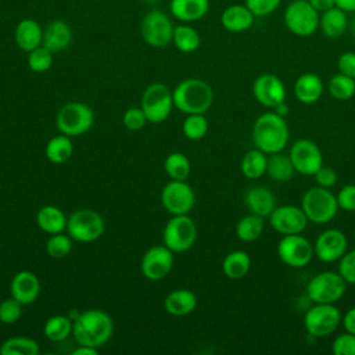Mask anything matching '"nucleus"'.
I'll list each match as a JSON object with an SVG mask.
<instances>
[{
	"label": "nucleus",
	"instance_id": "1",
	"mask_svg": "<svg viewBox=\"0 0 355 355\" xmlns=\"http://www.w3.org/2000/svg\"><path fill=\"white\" fill-rule=\"evenodd\" d=\"M112 333V318L103 309H86L73 318L72 336L80 345L100 348L110 341Z\"/></svg>",
	"mask_w": 355,
	"mask_h": 355
},
{
	"label": "nucleus",
	"instance_id": "2",
	"mask_svg": "<svg viewBox=\"0 0 355 355\" xmlns=\"http://www.w3.org/2000/svg\"><path fill=\"white\" fill-rule=\"evenodd\" d=\"M290 130L286 119L275 111L261 114L252 126V140L261 151L266 154L280 153L286 148Z\"/></svg>",
	"mask_w": 355,
	"mask_h": 355
},
{
	"label": "nucleus",
	"instance_id": "3",
	"mask_svg": "<svg viewBox=\"0 0 355 355\" xmlns=\"http://www.w3.org/2000/svg\"><path fill=\"white\" fill-rule=\"evenodd\" d=\"M173 105L180 112L205 114L214 103V90L202 79L189 78L179 82L172 90Z\"/></svg>",
	"mask_w": 355,
	"mask_h": 355
},
{
	"label": "nucleus",
	"instance_id": "4",
	"mask_svg": "<svg viewBox=\"0 0 355 355\" xmlns=\"http://www.w3.org/2000/svg\"><path fill=\"white\" fill-rule=\"evenodd\" d=\"M301 208L309 222L324 225L336 218L340 207L337 202V196H334L326 187L315 186L304 193Z\"/></svg>",
	"mask_w": 355,
	"mask_h": 355
},
{
	"label": "nucleus",
	"instance_id": "5",
	"mask_svg": "<svg viewBox=\"0 0 355 355\" xmlns=\"http://www.w3.org/2000/svg\"><path fill=\"white\" fill-rule=\"evenodd\" d=\"M94 125L93 110L80 101L64 104L55 115V126L60 133L78 137L87 133Z\"/></svg>",
	"mask_w": 355,
	"mask_h": 355
},
{
	"label": "nucleus",
	"instance_id": "6",
	"mask_svg": "<svg viewBox=\"0 0 355 355\" xmlns=\"http://www.w3.org/2000/svg\"><path fill=\"white\" fill-rule=\"evenodd\" d=\"M347 284L338 272L324 270L308 282L306 295L313 304H336L344 297Z\"/></svg>",
	"mask_w": 355,
	"mask_h": 355
},
{
	"label": "nucleus",
	"instance_id": "7",
	"mask_svg": "<svg viewBox=\"0 0 355 355\" xmlns=\"http://www.w3.org/2000/svg\"><path fill=\"white\" fill-rule=\"evenodd\" d=\"M104 232L105 222L94 209H76L69 215L67 222V233L78 243H93L98 240Z\"/></svg>",
	"mask_w": 355,
	"mask_h": 355
},
{
	"label": "nucleus",
	"instance_id": "8",
	"mask_svg": "<svg viewBox=\"0 0 355 355\" xmlns=\"http://www.w3.org/2000/svg\"><path fill=\"white\" fill-rule=\"evenodd\" d=\"M341 320V312L334 304H313L305 311L304 327L311 337L322 338L334 333Z\"/></svg>",
	"mask_w": 355,
	"mask_h": 355
},
{
	"label": "nucleus",
	"instance_id": "9",
	"mask_svg": "<svg viewBox=\"0 0 355 355\" xmlns=\"http://www.w3.org/2000/svg\"><path fill=\"white\" fill-rule=\"evenodd\" d=\"M164 244L173 252L189 251L197 240V225L189 214L172 215L162 233Z\"/></svg>",
	"mask_w": 355,
	"mask_h": 355
},
{
	"label": "nucleus",
	"instance_id": "10",
	"mask_svg": "<svg viewBox=\"0 0 355 355\" xmlns=\"http://www.w3.org/2000/svg\"><path fill=\"white\" fill-rule=\"evenodd\" d=\"M284 25L295 36L306 37L319 29L320 14L308 0H294L284 10Z\"/></svg>",
	"mask_w": 355,
	"mask_h": 355
},
{
	"label": "nucleus",
	"instance_id": "11",
	"mask_svg": "<svg viewBox=\"0 0 355 355\" xmlns=\"http://www.w3.org/2000/svg\"><path fill=\"white\" fill-rule=\"evenodd\" d=\"M173 29L175 26L171 17L157 8L147 11L140 22V33L143 40L154 49H164L171 44Z\"/></svg>",
	"mask_w": 355,
	"mask_h": 355
},
{
	"label": "nucleus",
	"instance_id": "12",
	"mask_svg": "<svg viewBox=\"0 0 355 355\" xmlns=\"http://www.w3.org/2000/svg\"><path fill=\"white\" fill-rule=\"evenodd\" d=\"M140 107L148 122L161 123L166 121L175 107L171 89L159 82L148 85L143 92Z\"/></svg>",
	"mask_w": 355,
	"mask_h": 355
},
{
	"label": "nucleus",
	"instance_id": "13",
	"mask_svg": "<svg viewBox=\"0 0 355 355\" xmlns=\"http://www.w3.org/2000/svg\"><path fill=\"white\" fill-rule=\"evenodd\" d=\"M161 204L171 215L190 214L196 204V193L186 180L171 179L161 190Z\"/></svg>",
	"mask_w": 355,
	"mask_h": 355
},
{
	"label": "nucleus",
	"instance_id": "14",
	"mask_svg": "<svg viewBox=\"0 0 355 355\" xmlns=\"http://www.w3.org/2000/svg\"><path fill=\"white\" fill-rule=\"evenodd\" d=\"M276 251L280 261L291 268L306 266L315 255L313 244H311V241L301 233L283 236Z\"/></svg>",
	"mask_w": 355,
	"mask_h": 355
},
{
	"label": "nucleus",
	"instance_id": "15",
	"mask_svg": "<svg viewBox=\"0 0 355 355\" xmlns=\"http://www.w3.org/2000/svg\"><path fill=\"white\" fill-rule=\"evenodd\" d=\"M290 159L295 172L304 176H313L323 165V155L319 146L309 139H298L290 147Z\"/></svg>",
	"mask_w": 355,
	"mask_h": 355
},
{
	"label": "nucleus",
	"instance_id": "16",
	"mask_svg": "<svg viewBox=\"0 0 355 355\" xmlns=\"http://www.w3.org/2000/svg\"><path fill=\"white\" fill-rule=\"evenodd\" d=\"M173 251H171L165 244L150 247L140 262V269L143 276L151 282H159L165 279L173 269Z\"/></svg>",
	"mask_w": 355,
	"mask_h": 355
},
{
	"label": "nucleus",
	"instance_id": "17",
	"mask_svg": "<svg viewBox=\"0 0 355 355\" xmlns=\"http://www.w3.org/2000/svg\"><path fill=\"white\" fill-rule=\"evenodd\" d=\"M308 222L302 208L291 204L277 205L269 215L270 226L282 236L302 233L306 229Z\"/></svg>",
	"mask_w": 355,
	"mask_h": 355
},
{
	"label": "nucleus",
	"instance_id": "18",
	"mask_svg": "<svg viewBox=\"0 0 355 355\" xmlns=\"http://www.w3.org/2000/svg\"><path fill=\"white\" fill-rule=\"evenodd\" d=\"M347 248L348 239L345 233L336 227L323 230L313 243L315 257L324 263L340 261L341 257L347 252Z\"/></svg>",
	"mask_w": 355,
	"mask_h": 355
},
{
	"label": "nucleus",
	"instance_id": "19",
	"mask_svg": "<svg viewBox=\"0 0 355 355\" xmlns=\"http://www.w3.org/2000/svg\"><path fill=\"white\" fill-rule=\"evenodd\" d=\"M252 94L255 100L266 108L275 110L286 101V86L283 80L273 73H262L252 83Z\"/></svg>",
	"mask_w": 355,
	"mask_h": 355
},
{
	"label": "nucleus",
	"instance_id": "20",
	"mask_svg": "<svg viewBox=\"0 0 355 355\" xmlns=\"http://www.w3.org/2000/svg\"><path fill=\"white\" fill-rule=\"evenodd\" d=\"M10 293L22 305L33 304L40 295V280L31 270H19L11 279Z\"/></svg>",
	"mask_w": 355,
	"mask_h": 355
},
{
	"label": "nucleus",
	"instance_id": "21",
	"mask_svg": "<svg viewBox=\"0 0 355 355\" xmlns=\"http://www.w3.org/2000/svg\"><path fill=\"white\" fill-rule=\"evenodd\" d=\"M73 39L72 28L62 19H53L43 29V46L53 54L67 50Z\"/></svg>",
	"mask_w": 355,
	"mask_h": 355
},
{
	"label": "nucleus",
	"instance_id": "22",
	"mask_svg": "<svg viewBox=\"0 0 355 355\" xmlns=\"http://www.w3.org/2000/svg\"><path fill=\"white\" fill-rule=\"evenodd\" d=\"M244 204L251 214L269 218L272 211L277 207V198L266 186H252L244 194Z\"/></svg>",
	"mask_w": 355,
	"mask_h": 355
},
{
	"label": "nucleus",
	"instance_id": "23",
	"mask_svg": "<svg viewBox=\"0 0 355 355\" xmlns=\"http://www.w3.org/2000/svg\"><path fill=\"white\" fill-rule=\"evenodd\" d=\"M255 21V15L245 4L227 6L220 15L222 26L232 33H241L248 31Z\"/></svg>",
	"mask_w": 355,
	"mask_h": 355
},
{
	"label": "nucleus",
	"instance_id": "24",
	"mask_svg": "<svg viewBox=\"0 0 355 355\" xmlns=\"http://www.w3.org/2000/svg\"><path fill=\"white\" fill-rule=\"evenodd\" d=\"M294 96L302 104H315L320 100L324 92L323 80L313 72L302 73L294 82Z\"/></svg>",
	"mask_w": 355,
	"mask_h": 355
},
{
	"label": "nucleus",
	"instance_id": "25",
	"mask_svg": "<svg viewBox=\"0 0 355 355\" xmlns=\"http://www.w3.org/2000/svg\"><path fill=\"white\" fill-rule=\"evenodd\" d=\"M14 40L22 51L29 53L33 49L42 46L43 28L37 21L32 18H25L17 24L14 31Z\"/></svg>",
	"mask_w": 355,
	"mask_h": 355
},
{
	"label": "nucleus",
	"instance_id": "26",
	"mask_svg": "<svg viewBox=\"0 0 355 355\" xmlns=\"http://www.w3.org/2000/svg\"><path fill=\"white\" fill-rule=\"evenodd\" d=\"M209 10V0H171L169 11L183 24L202 19Z\"/></svg>",
	"mask_w": 355,
	"mask_h": 355
},
{
	"label": "nucleus",
	"instance_id": "27",
	"mask_svg": "<svg viewBox=\"0 0 355 355\" xmlns=\"http://www.w3.org/2000/svg\"><path fill=\"white\" fill-rule=\"evenodd\" d=\"M197 306V297L189 288H176L166 294L164 300L165 311L172 316H187Z\"/></svg>",
	"mask_w": 355,
	"mask_h": 355
},
{
	"label": "nucleus",
	"instance_id": "28",
	"mask_svg": "<svg viewBox=\"0 0 355 355\" xmlns=\"http://www.w3.org/2000/svg\"><path fill=\"white\" fill-rule=\"evenodd\" d=\"M349 21L347 12L337 6L322 12L319 19V29L323 32L324 36L330 39H337L343 36L348 29Z\"/></svg>",
	"mask_w": 355,
	"mask_h": 355
},
{
	"label": "nucleus",
	"instance_id": "29",
	"mask_svg": "<svg viewBox=\"0 0 355 355\" xmlns=\"http://www.w3.org/2000/svg\"><path fill=\"white\" fill-rule=\"evenodd\" d=\"M68 218L61 208L55 205H44L36 214V223L44 233L55 234L67 230Z\"/></svg>",
	"mask_w": 355,
	"mask_h": 355
},
{
	"label": "nucleus",
	"instance_id": "30",
	"mask_svg": "<svg viewBox=\"0 0 355 355\" xmlns=\"http://www.w3.org/2000/svg\"><path fill=\"white\" fill-rule=\"evenodd\" d=\"M251 269V258L245 251L236 250L229 252L222 261V272L230 280H240Z\"/></svg>",
	"mask_w": 355,
	"mask_h": 355
},
{
	"label": "nucleus",
	"instance_id": "31",
	"mask_svg": "<svg viewBox=\"0 0 355 355\" xmlns=\"http://www.w3.org/2000/svg\"><path fill=\"white\" fill-rule=\"evenodd\" d=\"M46 158L53 164H64L73 154V144L69 136L60 133L53 136L44 148Z\"/></svg>",
	"mask_w": 355,
	"mask_h": 355
},
{
	"label": "nucleus",
	"instance_id": "32",
	"mask_svg": "<svg viewBox=\"0 0 355 355\" xmlns=\"http://www.w3.org/2000/svg\"><path fill=\"white\" fill-rule=\"evenodd\" d=\"M266 165H268L266 153L261 151L259 148H254L247 151L241 158L240 171L247 179L255 180L262 178L266 173Z\"/></svg>",
	"mask_w": 355,
	"mask_h": 355
},
{
	"label": "nucleus",
	"instance_id": "33",
	"mask_svg": "<svg viewBox=\"0 0 355 355\" xmlns=\"http://www.w3.org/2000/svg\"><path fill=\"white\" fill-rule=\"evenodd\" d=\"M73 330V319L65 315L50 316L43 327V333L47 340L53 343H61L67 340Z\"/></svg>",
	"mask_w": 355,
	"mask_h": 355
},
{
	"label": "nucleus",
	"instance_id": "34",
	"mask_svg": "<svg viewBox=\"0 0 355 355\" xmlns=\"http://www.w3.org/2000/svg\"><path fill=\"white\" fill-rule=\"evenodd\" d=\"M172 43L180 53L189 54V53H194L200 47L201 36L197 32V29L193 28L191 25L182 24L175 26Z\"/></svg>",
	"mask_w": 355,
	"mask_h": 355
},
{
	"label": "nucleus",
	"instance_id": "35",
	"mask_svg": "<svg viewBox=\"0 0 355 355\" xmlns=\"http://www.w3.org/2000/svg\"><path fill=\"white\" fill-rule=\"evenodd\" d=\"M268 157V165H266V173L269 178L275 182H287L294 176V166L290 159V155L275 153L269 154Z\"/></svg>",
	"mask_w": 355,
	"mask_h": 355
},
{
	"label": "nucleus",
	"instance_id": "36",
	"mask_svg": "<svg viewBox=\"0 0 355 355\" xmlns=\"http://www.w3.org/2000/svg\"><path fill=\"white\" fill-rule=\"evenodd\" d=\"M265 229V222L263 218L255 214H248L244 215L236 225V236L239 240L244 243H251L258 240Z\"/></svg>",
	"mask_w": 355,
	"mask_h": 355
},
{
	"label": "nucleus",
	"instance_id": "37",
	"mask_svg": "<svg viewBox=\"0 0 355 355\" xmlns=\"http://www.w3.org/2000/svg\"><path fill=\"white\" fill-rule=\"evenodd\" d=\"M39 352L37 341L25 336L10 337L0 345V355H37Z\"/></svg>",
	"mask_w": 355,
	"mask_h": 355
},
{
	"label": "nucleus",
	"instance_id": "38",
	"mask_svg": "<svg viewBox=\"0 0 355 355\" xmlns=\"http://www.w3.org/2000/svg\"><path fill=\"white\" fill-rule=\"evenodd\" d=\"M164 169L166 175L173 180H186L191 171L190 159L179 151L171 153L164 161Z\"/></svg>",
	"mask_w": 355,
	"mask_h": 355
},
{
	"label": "nucleus",
	"instance_id": "39",
	"mask_svg": "<svg viewBox=\"0 0 355 355\" xmlns=\"http://www.w3.org/2000/svg\"><path fill=\"white\" fill-rule=\"evenodd\" d=\"M327 90L334 100H338V101L349 100L355 94V79L338 72L329 79Z\"/></svg>",
	"mask_w": 355,
	"mask_h": 355
},
{
	"label": "nucleus",
	"instance_id": "40",
	"mask_svg": "<svg viewBox=\"0 0 355 355\" xmlns=\"http://www.w3.org/2000/svg\"><path fill=\"white\" fill-rule=\"evenodd\" d=\"M182 132L186 139L197 141L205 137L208 132V121L205 114H189L182 125Z\"/></svg>",
	"mask_w": 355,
	"mask_h": 355
},
{
	"label": "nucleus",
	"instance_id": "41",
	"mask_svg": "<svg viewBox=\"0 0 355 355\" xmlns=\"http://www.w3.org/2000/svg\"><path fill=\"white\" fill-rule=\"evenodd\" d=\"M72 237L64 232L50 234V237L46 241V252L50 258L60 259L67 257L72 251Z\"/></svg>",
	"mask_w": 355,
	"mask_h": 355
},
{
	"label": "nucleus",
	"instance_id": "42",
	"mask_svg": "<svg viewBox=\"0 0 355 355\" xmlns=\"http://www.w3.org/2000/svg\"><path fill=\"white\" fill-rule=\"evenodd\" d=\"M53 65V53L43 44L28 53V67L36 73L49 71Z\"/></svg>",
	"mask_w": 355,
	"mask_h": 355
},
{
	"label": "nucleus",
	"instance_id": "43",
	"mask_svg": "<svg viewBox=\"0 0 355 355\" xmlns=\"http://www.w3.org/2000/svg\"><path fill=\"white\" fill-rule=\"evenodd\" d=\"M22 304L10 297L0 302V322L4 324H12L22 316Z\"/></svg>",
	"mask_w": 355,
	"mask_h": 355
},
{
	"label": "nucleus",
	"instance_id": "44",
	"mask_svg": "<svg viewBox=\"0 0 355 355\" xmlns=\"http://www.w3.org/2000/svg\"><path fill=\"white\" fill-rule=\"evenodd\" d=\"M122 122L126 129L135 132V130L143 129L148 121H147V116H146L144 111L141 110V107H130L125 111V114L122 116Z\"/></svg>",
	"mask_w": 355,
	"mask_h": 355
},
{
	"label": "nucleus",
	"instance_id": "45",
	"mask_svg": "<svg viewBox=\"0 0 355 355\" xmlns=\"http://www.w3.org/2000/svg\"><path fill=\"white\" fill-rule=\"evenodd\" d=\"M331 351L334 355H355V334L347 330L338 334L333 340Z\"/></svg>",
	"mask_w": 355,
	"mask_h": 355
},
{
	"label": "nucleus",
	"instance_id": "46",
	"mask_svg": "<svg viewBox=\"0 0 355 355\" xmlns=\"http://www.w3.org/2000/svg\"><path fill=\"white\" fill-rule=\"evenodd\" d=\"M338 273L348 284H355V250L347 251L338 263Z\"/></svg>",
	"mask_w": 355,
	"mask_h": 355
},
{
	"label": "nucleus",
	"instance_id": "47",
	"mask_svg": "<svg viewBox=\"0 0 355 355\" xmlns=\"http://www.w3.org/2000/svg\"><path fill=\"white\" fill-rule=\"evenodd\" d=\"M282 0H245V6L251 10V12L257 17H266L272 14L279 6Z\"/></svg>",
	"mask_w": 355,
	"mask_h": 355
},
{
	"label": "nucleus",
	"instance_id": "48",
	"mask_svg": "<svg viewBox=\"0 0 355 355\" xmlns=\"http://www.w3.org/2000/svg\"><path fill=\"white\" fill-rule=\"evenodd\" d=\"M338 207L347 212L355 211V184L344 186L337 194Z\"/></svg>",
	"mask_w": 355,
	"mask_h": 355
},
{
	"label": "nucleus",
	"instance_id": "49",
	"mask_svg": "<svg viewBox=\"0 0 355 355\" xmlns=\"http://www.w3.org/2000/svg\"><path fill=\"white\" fill-rule=\"evenodd\" d=\"M313 176H315V180H316V184L322 186V187H326V189L333 187L337 183V179H338L336 171L333 168H329V166H324V165H322Z\"/></svg>",
	"mask_w": 355,
	"mask_h": 355
},
{
	"label": "nucleus",
	"instance_id": "50",
	"mask_svg": "<svg viewBox=\"0 0 355 355\" xmlns=\"http://www.w3.org/2000/svg\"><path fill=\"white\" fill-rule=\"evenodd\" d=\"M337 69L340 73L355 79V51L343 53L337 60Z\"/></svg>",
	"mask_w": 355,
	"mask_h": 355
},
{
	"label": "nucleus",
	"instance_id": "51",
	"mask_svg": "<svg viewBox=\"0 0 355 355\" xmlns=\"http://www.w3.org/2000/svg\"><path fill=\"white\" fill-rule=\"evenodd\" d=\"M343 324H344V329L352 334H355V306L349 308L344 316H343Z\"/></svg>",
	"mask_w": 355,
	"mask_h": 355
},
{
	"label": "nucleus",
	"instance_id": "52",
	"mask_svg": "<svg viewBox=\"0 0 355 355\" xmlns=\"http://www.w3.org/2000/svg\"><path fill=\"white\" fill-rule=\"evenodd\" d=\"M311 3V6L319 12H324L333 7H336V0H308Z\"/></svg>",
	"mask_w": 355,
	"mask_h": 355
},
{
	"label": "nucleus",
	"instance_id": "53",
	"mask_svg": "<svg viewBox=\"0 0 355 355\" xmlns=\"http://www.w3.org/2000/svg\"><path fill=\"white\" fill-rule=\"evenodd\" d=\"M97 354H98V348H94L90 345L78 344V347L72 349V355H97Z\"/></svg>",
	"mask_w": 355,
	"mask_h": 355
},
{
	"label": "nucleus",
	"instance_id": "54",
	"mask_svg": "<svg viewBox=\"0 0 355 355\" xmlns=\"http://www.w3.org/2000/svg\"><path fill=\"white\" fill-rule=\"evenodd\" d=\"M336 6L345 12H355V0H336Z\"/></svg>",
	"mask_w": 355,
	"mask_h": 355
},
{
	"label": "nucleus",
	"instance_id": "55",
	"mask_svg": "<svg viewBox=\"0 0 355 355\" xmlns=\"http://www.w3.org/2000/svg\"><path fill=\"white\" fill-rule=\"evenodd\" d=\"M288 111H290V108H288V105H287V103L284 101V103H282V104H279L276 108H275V112L276 114H279L280 116H286L287 114H288Z\"/></svg>",
	"mask_w": 355,
	"mask_h": 355
},
{
	"label": "nucleus",
	"instance_id": "56",
	"mask_svg": "<svg viewBox=\"0 0 355 355\" xmlns=\"http://www.w3.org/2000/svg\"><path fill=\"white\" fill-rule=\"evenodd\" d=\"M348 28H351V31H352V33L355 35V15H354V18H352V21L349 22V25H348Z\"/></svg>",
	"mask_w": 355,
	"mask_h": 355
}]
</instances>
